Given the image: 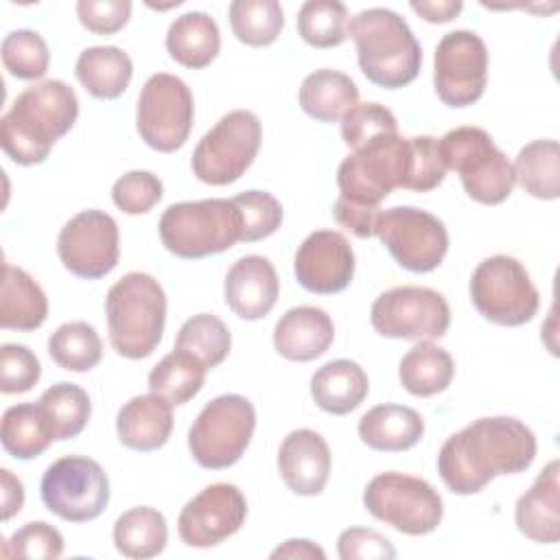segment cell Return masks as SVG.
<instances>
[{"label":"cell","instance_id":"43","mask_svg":"<svg viewBox=\"0 0 560 560\" xmlns=\"http://www.w3.org/2000/svg\"><path fill=\"white\" fill-rule=\"evenodd\" d=\"M243 217V243H254L271 236L282 223L280 201L265 190H245L232 197Z\"/></svg>","mask_w":560,"mask_h":560},{"label":"cell","instance_id":"50","mask_svg":"<svg viewBox=\"0 0 560 560\" xmlns=\"http://www.w3.org/2000/svg\"><path fill=\"white\" fill-rule=\"evenodd\" d=\"M332 214L337 223L350 230L359 238H372L376 232V219L381 214V206H361L339 197L332 206Z\"/></svg>","mask_w":560,"mask_h":560},{"label":"cell","instance_id":"9","mask_svg":"<svg viewBox=\"0 0 560 560\" xmlns=\"http://www.w3.org/2000/svg\"><path fill=\"white\" fill-rule=\"evenodd\" d=\"M262 125L249 109H232L201 136L192 151V173L210 186L236 182L258 155Z\"/></svg>","mask_w":560,"mask_h":560},{"label":"cell","instance_id":"35","mask_svg":"<svg viewBox=\"0 0 560 560\" xmlns=\"http://www.w3.org/2000/svg\"><path fill=\"white\" fill-rule=\"evenodd\" d=\"M208 368L186 350L175 348L151 372L149 389L171 405H184L203 387Z\"/></svg>","mask_w":560,"mask_h":560},{"label":"cell","instance_id":"45","mask_svg":"<svg viewBox=\"0 0 560 560\" xmlns=\"http://www.w3.org/2000/svg\"><path fill=\"white\" fill-rule=\"evenodd\" d=\"M409 175L405 182L407 190L429 192L444 182L446 164L440 151V140L433 136L409 138Z\"/></svg>","mask_w":560,"mask_h":560},{"label":"cell","instance_id":"15","mask_svg":"<svg viewBox=\"0 0 560 560\" xmlns=\"http://www.w3.org/2000/svg\"><path fill=\"white\" fill-rule=\"evenodd\" d=\"M372 328L389 339H438L451 326V308L442 293L429 287L402 284L383 291L370 308Z\"/></svg>","mask_w":560,"mask_h":560},{"label":"cell","instance_id":"14","mask_svg":"<svg viewBox=\"0 0 560 560\" xmlns=\"http://www.w3.org/2000/svg\"><path fill=\"white\" fill-rule=\"evenodd\" d=\"M374 236H378L402 269L413 273L438 269L448 252V232L444 223L435 214L413 206L381 210Z\"/></svg>","mask_w":560,"mask_h":560},{"label":"cell","instance_id":"39","mask_svg":"<svg viewBox=\"0 0 560 560\" xmlns=\"http://www.w3.org/2000/svg\"><path fill=\"white\" fill-rule=\"evenodd\" d=\"M175 348L190 352L210 370L223 363L230 354L232 335L217 315L199 313L182 324L175 337Z\"/></svg>","mask_w":560,"mask_h":560},{"label":"cell","instance_id":"5","mask_svg":"<svg viewBox=\"0 0 560 560\" xmlns=\"http://www.w3.org/2000/svg\"><path fill=\"white\" fill-rule=\"evenodd\" d=\"M158 232L171 254L199 260L234 247L243 236V217L232 199L179 201L162 212Z\"/></svg>","mask_w":560,"mask_h":560},{"label":"cell","instance_id":"16","mask_svg":"<svg viewBox=\"0 0 560 560\" xmlns=\"http://www.w3.org/2000/svg\"><path fill=\"white\" fill-rule=\"evenodd\" d=\"M488 83V48L466 28L446 33L433 57V88L448 107H468L483 96Z\"/></svg>","mask_w":560,"mask_h":560},{"label":"cell","instance_id":"53","mask_svg":"<svg viewBox=\"0 0 560 560\" xmlns=\"http://www.w3.org/2000/svg\"><path fill=\"white\" fill-rule=\"evenodd\" d=\"M0 477H2V521H9L24 505V486L7 468L0 470Z\"/></svg>","mask_w":560,"mask_h":560},{"label":"cell","instance_id":"30","mask_svg":"<svg viewBox=\"0 0 560 560\" xmlns=\"http://www.w3.org/2000/svg\"><path fill=\"white\" fill-rule=\"evenodd\" d=\"M79 83L94 98H118L133 74L131 57L118 46H90L85 48L74 66Z\"/></svg>","mask_w":560,"mask_h":560},{"label":"cell","instance_id":"19","mask_svg":"<svg viewBox=\"0 0 560 560\" xmlns=\"http://www.w3.org/2000/svg\"><path fill=\"white\" fill-rule=\"evenodd\" d=\"M293 271L302 289L317 295L343 291L354 276V252L337 230L311 232L295 252Z\"/></svg>","mask_w":560,"mask_h":560},{"label":"cell","instance_id":"46","mask_svg":"<svg viewBox=\"0 0 560 560\" xmlns=\"http://www.w3.org/2000/svg\"><path fill=\"white\" fill-rule=\"evenodd\" d=\"M162 182L149 171H129L112 186V201L125 214H144L162 199Z\"/></svg>","mask_w":560,"mask_h":560},{"label":"cell","instance_id":"12","mask_svg":"<svg viewBox=\"0 0 560 560\" xmlns=\"http://www.w3.org/2000/svg\"><path fill=\"white\" fill-rule=\"evenodd\" d=\"M192 120L195 101L186 81L168 72L151 74L136 107V129L144 144L160 153H173L188 140Z\"/></svg>","mask_w":560,"mask_h":560},{"label":"cell","instance_id":"3","mask_svg":"<svg viewBox=\"0 0 560 560\" xmlns=\"http://www.w3.org/2000/svg\"><path fill=\"white\" fill-rule=\"evenodd\" d=\"M348 35L357 46L361 72L378 88L409 85L422 66V48L405 18L392 9L372 7L348 22Z\"/></svg>","mask_w":560,"mask_h":560},{"label":"cell","instance_id":"28","mask_svg":"<svg viewBox=\"0 0 560 560\" xmlns=\"http://www.w3.org/2000/svg\"><path fill=\"white\" fill-rule=\"evenodd\" d=\"M0 295V326L31 332L46 322L48 300L44 289L20 267L4 262Z\"/></svg>","mask_w":560,"mask_h":560},{"label":"cell","instance_id":"40","mask_svg":"<svg viewBox=\"0 0 560 560\" xmlns=\"http://www.w3.org/2000/svg\"><path fill=\"white\" fill-rule=\"evenodd\" d=\"M348 9L337 0H308L298 11V33L315 48H332L348 39Z\"/></svg>","mask_w":560,"mask_h":560},{"label":"cell","instance_id":"31","mask_svg":"<svg viewBox=\"0 0 560 560\" xmlns=\"http://www.w3.org/2000/svg\"><path fill=\"white\" fill-rule=\"evenodd\" d=\"M453 376V357L431 339L418 341L398 363L400 385L418 398H429L444 392Z\"/></svg>","mask_w":560,"mask_h":560},{"label":"cell","instance_id":"41","mask_svg":"<svg viewBox=\"0 0 560 560\" xmlns=\"http://www.w3.org/2000/svg\"><path fill=\"white\" fill-rule=\"evenodd\" d=\"M0 52L4 70L22 81L42 79L50 63V50L46 39L28 28H18L4 35Z\"/></svg>","mask_w":560,"mask_h":560},{"label":"cell","instance_id":"24","mask_svg":"<svg viewBox=\"0 0 560 560\" xmlns=\"http://www.w3.org/2000/svg\"><path fill=\"white\" fill-rule=\"evenodd\" d=\"M173 431V405L158 394L129 398L116 416V433L122 446L131 451L162 448Z\"/></svg>","mask_w":560,"mask_h":560},{"label":"cell","instance_id":"25","mask_svg":"<svg viewBox=\"0 0 560 560\" xmlns=\"http://www.w3.org/2000/svg\"><path fill=\"white\" fill-rule=\"evenodd\" d=\"M359 438L374 451L400 453L416 446L424 435L422 416L407 405H376L359 420Z\"/></svg>","mask_w":560,"mask_h":560},{"label":"cell","instance_id":"36","mask_svg":"<svg viewBox=\"0 0 560 560\" xmlns=\"http://www.w3.org/2000/svg\"><path fill=\"white\" fill-rule=\"evenodd\" d=\"M50 422L55 440H72L77 438L92 413V402L90 396L83 387L59 381L50 385L37 400Z\"/></svg>","mask_w":560,"mask_h":560},{"label":"cell","instance_id":"29","mask_svg":"<svg viewBox=\"0 0 560 560\" xmlns=\"http://www.w3.org/2000/svg\"><path fill=\"white\" fill-rule=\"evenodd\" d=\"M298 101L313 120L337 122L359 103V88L346 72L322 68L302 81Z\"/></svg>","mask_w":560,"mask_h":560},{"label":"cell","instance_id":"11","mask_svg":"<svg viewBox=\"0 0 560 560\" xmlns=\"http://www.w3.org/2000/svg\"><path fill=\"white\" fill-rule=\"evenodd\" d=\"M409 155V138L400 133L352 151L337 168L339 197L361 206H381L394 188H405Z\"/></svg>","mask_w":560,"mask_h":560},{"label":"cell","instance_id":"8","mask_svg":"<svg viewBox=\"0 0 560 560\" xmlns=\"http://www.w3.org/2000/svg\"><path fill=\"white\" fill-rule=\"evenodd\" d=\"M363 505L374 518L407 536L431 534L444 516L442 497L427 479L396 470L370 479Z\"/></svg>","mask_w":560,"mask_h":560},{"label":"cell","instance_id":"33","mask_svg":"<svg viewBox=\"0 0 560 560\" xmlns=\"http://www.w3.org/2000/svg\"><path fill=\"white\" fill-rule=\"evenodd\" d=\"M2 448L15 459L39 457L55 440L50 422L39 402L13 405L2 413Z\"/></svg>","mask_w":560,"mask_h":560},{"label":"cell","instance_id":"10","mask_svg":"<svg viewBox=\"0 0 560 560\" xmlns=\"http://www.w3.org/2000/svg\"><path fill=\"white\" fill-rule=\"evenodd\" d=\"M470 300L481 317L499 326H523L540 306L538 289L527 269L505 254L488 256L475 267Z\"/></svg>","mask_w":560,"mask_h":560},{"label":"cell","instance_id":"44","mask_svg":"<svg viewBox=\"0 0 560 560\" xmlns=\"http://www.w3.org/2000/svg\"><path fill=\"white\" fill-rule=\"evenodd\" d=\"M63 553V536L57 527L46 521H31L15 529L2 545L7 558H31V560H55Z\"/></svg>","mask_w":560,"mask_h":560},{"label":"cell","instance_id":"47","mask_svg":"<svg viewBox=\"0 0 560 560\" xmlns=\"http://www.w3.org/2000/svg\"><path fill=\"white\" fill-rule=\"evenodd\" d=\"M42 376L39 359L20 343H4L0 348V392L24 394L37 385Z\"/></svg>","mask_w":560,"mask_h":560},{"label":"cell","instance_id":"4","mask_svg":"<svg viewBox=\"0 0 560 560\" xmlns=\"http://www.w3.org/2000/svg\"><path fill=\"white\" fill-rule=\"evenodd\" d=\"M105 315L112 348L125 359H144L162 341L166 293L153 276L129 271L109 287Z\"/></svg>","mask_w":560,"mask_h":560},{"label":"cell","instance_id":"21","mask_svg":"<svg viewBox=\"0 0 560 560\" xmlns=\"http://www.w3.org/2000/svg\"><path fill=\"white\" fill-rule=\"evenodd\" d=\"M280 293V280L269 258L249 254L238 258L223 282L225 304L241 319L254 322L269 315Z\"/></svg>","mask_w":560,"mask_h":560},{"label":"cell","instance_id":"17","mask_svg":"<svg viewBox=\"0 0 560 560\" xmlns=\"http://www.w3.org/2000/svg\"><path fill=\"white\" fill-rule=\"evenodd\" d=\"M57 254L77 278L98 280L107 276L120 256V234L114 217L103 210L74 214L57 236Z\"/></svg>","mask_w":560,"mask_h":560},{"label":"cell","instance_id":"23","mask_svg":"<svg viewBox=\"0 0 560 560\" xmlns=\"http://www.w3.org/2000/svg\"><path fill=\"white\" fill-rule=\"evenodd\" d=\"M335 326L330 315L319 306H293L273 328V346L280 357L306 363L326 354L332 346Z\"/></svg>","mask_w":560,"mask_h":560},{"label":"cell","instance_id":"6","mask_svg":"<svg viewBox=\"0 0 560 560\" xmlns=\"http://www.w3.org/2000/svg\"><path fill=\"white\" fill-rule=\"evenodd\" d=\"M446 168L462 179L466 195L483 206H497L512 195L514 166L481 127H455L440 138Z\"/></svg>","mask_w":560,"mask_h":560},{"label":"cell","instance_id":"37","mask_svg":"<svg viewBox=\"0 0 560 560\" xmlns=\"http://www.w3.org/2000/svg\"><path fill=\"white\" fill-rule=\"evenodd\" d=\"M48 354L68 372H90L103 357V341L88 322H66L48 337Z\"/></svg>","mask_w":560,"mask_h":560},{"label":"cell","instance_id":"51","mask_svg":"<svg viewBox=\"0 0 560 560\" xmlns=\"http://www.w3.org/2000/svg\"><path fill=\"white\" fill-rule=\"evenodd\" d=\"M422 20L431 22V24H442V22H451L455 15H459V11L464 9V4L459 0H411L409 4Z\"/></svg>","mask_w":560,"mask_h":560},{"label":"cell","instance_id":"32","mask_svg":"<svg viewBox=\"0 0 560 560\" xmlns=\"http://www.w3.org/2000/svg\"><path fill=\"white\" fill-rule=\"evenodd\" d=\"M112 536L118 553H122L125 558L144 560L164 551L168 540V527L160 510L138 505L116 518Z\"/></svg>","mask_w":560,"mask_h":560},{"label":"cell","instance_id":"52","mask_svg":"<svg viewBox=\"0 0 560 560\" xmlns=\"http://www.w3.org/2000/svg\"><path fill=\"white\" fill-rule=\"evenodd\" d=\"M273 560L278 558H300V560H324L326 558V551L315 545L313 540H306V538H289L284 540L280 547H276L271 553H269Z\"/></svg>","mask_w":560,"mask_h":560},{"label":"cell","instance_id":"7","mask_svg":"<svg viewBox=\"0 0 560 560\" xmlns=\"http://www.w3.org/2000/svg\"><path fill=\"white\" fill-rule=\"evenodd\" d=\"M256 429V409L241 394L212 398L188 431L192 459L208 470L234 466L247 451Z\"/></svg>","mask_w":560,"mask_h":560},{"label":"cell","instance_id":"22","mask_svg":"<svg viewBox=\"0 0 560 560\" xmlns=\"http://www.w3.org/2000/svg\"><path fill=\"white\" fill-rule=\"evenodd\" d=\"M516 529L540 545L560 540V464L551 459L514 508Z\"/></svg>","mask_w":560,"mask_h":560},{"label":"cell","instance_id":"48","mask_svg":"<svg viewBox=\"0 0 560 560\" xmlns=\"http://www.w3.org/2000/svg\"><path fill=\"white\" fill-rule=\"evenodd\" d=\"M337 553L341 560H392L396 558L394 545L370 527H348L337 538Z\"/></svg>","mask_w":560,"mask_h":560},{"label":"cell","instance_id":"20","mask_svg":"<svg viewBox=\"0 0 560 560\" xmlns=\"http://www.w3.org/2000/svg\"><path fill=\"white\" fill-rule=\"evenodd\" d=\"M278 470L287 488L300 497L319 494L330 475V448L313 429L287 433L278 448Z\"/></svg>","mask_w":560,"mask_h":560},{"label":"cell","instance_id":"38","mask_svg":"<svg viewBox=\"0 0 560 560\" xmlns=\"http://www.w3.org/2000/svg\"><path fill=\"white\" fill-rule=\"evenodd\" d=\"M230 26L238 42L247 46H269L284 26L278 0H234L230 4Z\"/></svg>","mask_w":560,"mask_h":560},{"label":"cell","instance_id":"27","mask_svg":"<svg viewBox=\"0 0 560 560\" xmlns=\"http://www.w3.org/2000/svg\"><path fill=\"white\" fill-rule=\"evenodd\" d=\"M219 48V26L206 11L182 13L166 31V50L184 68L201 70L210 66L217 59Z\"/></svg>","mask_w":560,"mask_h":560},{"label":"cell","instance_id":"34","mask_svg":"<svg viewBox=\"0 0 560 560\" xmlns=\"http://www.w3.org/2000/svg\"><path fill=\"white\" fill-rule=\"evenodd\" d=\"M514 166L516 184L536 199H558L560 197V144L551 138L532 140L525 144Z\"/></svg>","mask_w":560,"mask_h":560},{"label":"cell","instance_id":"42","mask_svg":"<svg viewBox=\"0 0 560 560\" xmlns=\"http://www.w3.org/2000/svg\"><path fill=\"white\" fill-rule=\"evenodd\" d=\"M396 133V116L381 103H357L341 118V138L352 151Z\"/></svg>","mask_w":560,"mask_h":560},{"label":"cell","instance_id":"49","mask_svg":"<svg viewBox=\"0 0 560 560\" xmlns=\"http://www.w3.org/2000/svg\"><path fill=\"white\" fill-rule=\"evenodd\" d=\"M131 15L129 0H79L77 18L79 22L98 35L118 33Z\"/></svg>","mask_w":560,"mask_h":560},{"label":"cell","instance_id":"26","mask_svg":"<svg viewBox=\"0 0 560 560\" xmlns=\"http://www.w3.org/2000/svg\"><path fill=\"white\" fill-rule=\"evenodd\" d=\"M368 392V374L352 359L328 361L311 376V396L315 405L332 416L354 411L365 400Z\"/></svg>","mask_w":560,"mask_h":560},{"label":"cell","instance_id":"2","mask_svg":"<svg viewBox=\"0 0 560 560\" xmlns=\"http://www.w3.org/2000/svg\"><path fill=\"white\" fill-rule=\"evenodd\" d=\"M77 116L79 98L68 83L59 79L35 83L18 94L2 116L0 144L15 164H39L52 144L72 129Z\"/></svg>","mask_w":560,"mask_h":560},{"label":"cell","instance_id":"18","mask_svg":"<svg viewBox=\"0 0 560 560\" xmlns=\"http://www.w3.org/2000/svg\"><path fill=\"white\" fill-rule=\"evenodd\" d=\"M245 516L247 501L234 483H210L182 508L177 534L184 545L208 549L234 536Z\"/></svg>","mask_w":560,"mask_h":560},{"label":"cell","instance_id":"1","mask_svg":"<svg viewBox=\"0 0 560 560\" xmlns=\"http://www.w3.org/2000/svg\"><path fill=\"white\" fill-rule=\"evenodd\" d=\"M536 457L534 431L512 416L477 418L438 453V472L455 494H477L497 475H516Z\"/></svg>","mask_w":560,"mask_h":560},{"label":"cell","instance_id":"13","mask_svg":"<svg viewBox=\"0 0 560 560\" xmlns=\"http://www.w3.org/2000/svg\"><path fill=\"white\" fill-rule=\"evenodd\" d=\"M44 505L63 521L88 523L109 503V479L96 459L66 455L52 462L39 481Z\"/></svg>","mask_w":560,"mask_h":560}]
</instances>
